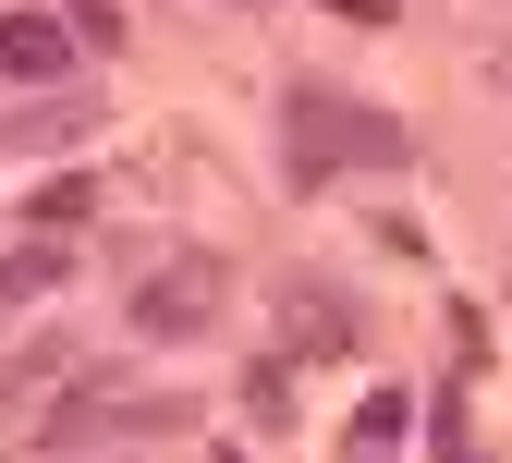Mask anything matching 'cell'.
Segmentation results:
<instances>
[{
  "instance_id": "cell-1",
  "label": "cell",
  "mask_w": 512,
  "mask_h": 463,
  "mask_svg": "<svg viewBox=\"0 0 512 463\" xmlns=\"http://www.w3.org/2000/svg\"><path fill=\"white\" fill-rule=\"evenodd\" d=\"M403 159V122L366 110V98H330V86H293V171L330 183V171H391Z\"/></svg>"
},
{
  "instance_id": "cell-2",
  "label": "cell",
  "mask_w": 512,
  "mask_h": 463,
  "mask_svg": "<svg viewBox=\"0 0 512 463\" xmlns=\"http://www.w3.org/2000/svg\"><path fill=\"white\" fill-rule=\"evenodd\" d=\"M220 293H232L220 256H171V269L135 281V329H147V342H183V329H208V317H220Z\"/></svg>"
},
{
  "instance_id": "cell-3",
  "label": "cell",
  "mask_w": 512,
  "mask_h": 463,
  "mask_svg": "<svg viewBox=\"0 0 512 463\" xmlns=\"http://www.w3.org/2000/svg\"><path fill=\"white\" fill-rule=\"evenodd\" d=\"M61 61H74V37H61V13H0V74H13V86H49Z\"/></svg>"
},
{
  "instance_id": "cell-4",
  "label": "cell",
  "mask_w": 512,
  "mask_h": 463,
  "mask_svg": "<svg viewBox=\"0 0 512 463\" xmlns=\"http://www.w3.org/2000/svg\"><path fill=\"white\" fill-rule=\"evenodd\" d=\"M281 317H293V354H354V305H342L330 281H293Z\"/></svg>"
},
{
  "instance_id": "cell-5",
  "label": "cell",
  "mask_w": 512,
  "mask_h": 463,
  "mask_svg": "<svg viewBox=\"0 0 512 463\" xmlns=\"http://www.w3.org/2000/svg\"><path fill=\"white\" fill-rule=\"evenodd\" d=\"M61 281V232L49 244H0V293H49Z\"/></svg>"
},
{
  "instance_id": "cell-6",
  "label": "cell",
  "mask_w": 512,
  "mask_h": 463,
  "mask_svg": "<svg viewBox=\"0 0 512 463\" xmlns=\"http://www.w3.org/2000/svg\"><path fill=\"white\" fill-rule=\"evenodd\" d=\"M403 415H415L403 390H366V415H354V439H366V451H391V439H403Z\"/></svg>"
},
{
  "instance_id": "cell-7",
  "label": "cell",
  "mask_w": 512,
  "mask_h": 463,
  "mask_svg": "<svg viewBox=\"0 0 512 463\" xmlns=\"http://www.w3.org/2000/svg\"><path fill=\"white\" fill-rule=\"evenodd\" d=\"M61 25H74L86 49H122V0H61Z\"/></svg>"
},
{
  "instance_id": "cell-8",
  "label": "cell",
  "mask_w": 512,
  "mask_h": 463,
  "mask_svg": "<svg viewBox=\"0 0 512 463\" xmlns=\"http://www.w3.org/2000/svg\"><path fill=\"white\" fill-rule=\"evenodd\" d=\"M86 208H98V195H86V183H49V195H37V232H74Z\"/></svg>"
}]
</instances>
